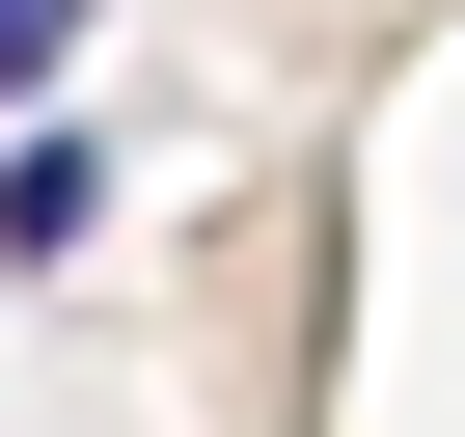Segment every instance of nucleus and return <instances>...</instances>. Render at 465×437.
Returning a JSON list of instances; mask_svg holds the SVG:
<instances>
[{"mask_svg":"<svg viewBox=\"0 0 465 437\" xmlns=\"http://www.w3.org/2000/svg\"><path fill=\"white\" fill-rule=\"evenodd\" d=\"M83 247H110V137L28 110V137H0V274H83Z\"/></svg>","mask_w":465,"mask_h":437,"instance_id":"f257e3e1","label":"nucleus"},{"mask_svg":"<svg viewBox=\"0 0 465 437\" xmlns=\"http://www.w3.org/2000/svg\"><path fill=\"white\" fill-rule=\"evenodd\" d=\"M83 28H110V0H0V110H55V83H83Z\"/></svg>","mask_w":465,"mask_h":437,"instance_id":"f03ea898","label":"nucleus"}]
</instances>
